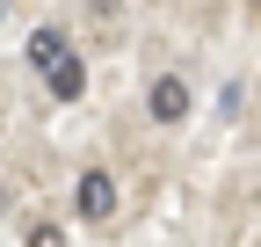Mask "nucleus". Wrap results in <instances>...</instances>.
<instances>
[{"mask_svg": "<svg viewBox=\"0 0 261 247\" xmlns=\"http://www.w3.org/2000/svg\"><path fill=\"white\" fill-rule=\"evenodd\" d=\"M73 211H80V218H87V226H102V218H109V211H116V182H109L102 167H87V175L73 182Z\"/></svg>", "mask_w": 261, "mask_h": 247, "instance_id": "nucleus-1", "label": "nucleus"}, {"mask_svg": "<svg viewBox=\"0 0 261 247\" xmlns=\"http://www.w3.org/2000/svg\"><path fill=\"white\" fill-rule=\"evenodd\" d=\"M145 109H152V124H181V116H189V87H181L174 73H160V80H152V102H145Z\"/></svg>", "mask_w": 261, "mask_h": 247, "instance_id": "nucleus-2", "label": "nucleus"}, {"mask_svg": "<svg viewBox=\"0 0 261 247\" xmlns=\"http://www.w3.org/2000/svg\"><path fill=\"white\" fill-rule=\"evenodd\" d=\"M65 58H73V44H65V29H29V66L37 73H51V66H65Z\"/></svg>", "mask_w": 261, "mask_h": 247, "instance_id": "nucleus-3", "label": "nucleus"}, {"mask_svg": "<svg viewBox=\"0 0 261 247\" xmlns=\"http://www.w3.org/2000/svg\"><path fill=\"white\" fill-rule=\"evenodd\" d=\"M44 80H51V95H58V102H80V95H87V66H80V58H65V66H51Z\"/></svg>", "mask_w": 261, "mask_h": 247, "instance_id": "nucleus-4", "label": "nucleus"}, {"mask_svg": "<svg viewBox=\"0 0 261 247\" xmlns=\"http://www.w3.org/2000/svg\"><path fill=\"white\" fill-rule=\"evenodd\" d=\"M29 247H65V233H58V226H37V233H29Z\"/></svg>", "mask_w": 261, "mask_h": 247, "instance_id": "nucleus-5", "label": "nucleus"}]
</instances>
